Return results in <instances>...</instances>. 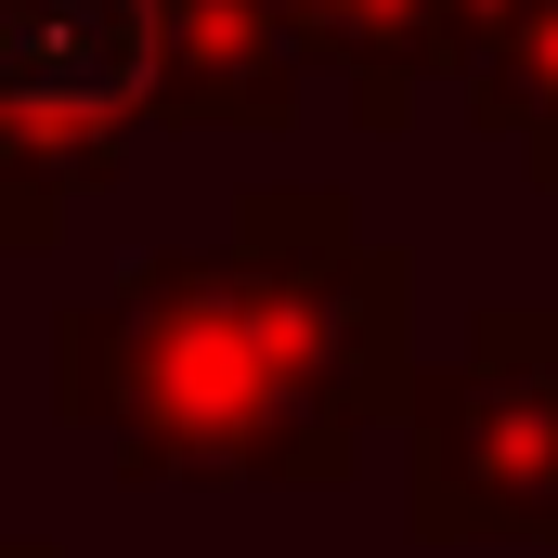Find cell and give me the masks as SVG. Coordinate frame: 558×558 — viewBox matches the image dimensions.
<instances>
[{
  "label": "cell",
  "instance_id": "cell-5",
  "mask_svg": "<svg viewBox=\"0 0 558 558\" xmlns=\"http://www.w3.org/2000/svg\"><path fill=\"white\" fill-rule=\"evenodd\" d=\"M299 65H325L351 92L364 131H403L428 78H454V39H468V0H274Z\"/></svg>",
  "mask_w": 558,
  "mask_h": 558
},
{
  "label": "cell",
  "instance_id": "cell-4",
  "mask_svg": "<svg viewBox=\"0 0 558 558\" xmlns=\"http://www.w3.org/2000/svg\"><path fill=\"white\" fill-rule=\"evenodd\" d=\"M299 39L274 0H169V105L156 131H286L299 118Z\"/></svg>",
  "mask_w": 558,
  "mask_h": 558
},
{
  "label": "cell",
  "instance_id": "cell-1",
  "mask_svg": "<svg viewBox=\"0 0 558 558\" xmlns=\"http://www.w3.org/2000/svg\"><path fill=\"white\" fill-rule=\"evenodd\" d=\"M416 390V260L338 182H247L221 247H143L52 312V416L118 481L338 494Z\"/></svg>",
  "mask_w": 558,
  "mask_h": 558
},
{
  "label": "cell",
  "instance_id": "cell-2",
  "mask_svg": "<svg viewBox=\"0 0 558 558\" xmlns=\"http://www.w3.org/2000/svg\"><path fill=\"white\" fill-rule=\"evenodd\" d=\"M416 546H558V299H481L403 416Z\"/></svg>",
  "mask_w": 558,
  "mask_h": 558
},
{
  "label": "cell",
  "instance_id": "cell-6",
  "mask_svg": "<svg viewBox=\"0 0 558 558\" xmlns=\"http://www.w3.org/2000/svg\"><path fill=\"white\" fill-rule=\"evenodd\" d=\"M454 92H468L481 143H520V169L558 195V0H468Z\"/></svg>",
  "mask_w": 558,
  "mask_h": 558
},
{
  "label": "cell",
  "instance_id": "cell-7",
  "mask_svg": "<svg viewBox=\"0 0 558 558\" xmlns=\"http://www.w3.org/2000/svg\"><path fill=\"white\" fill-rule=\"evenodd\" d=\"M13 558H65V546H52V533H13Z\"/></svg>",
  "mask_w": 558,
  "mask_h": 558
},
{
  "label": "cell",
  "instance_id": "cell-3",
  "mask_svg": "<svg viewBox=\"0 0 558 558\" xmlns=\"http://www.w3.org/2000/svg\"><path fill=\"white\" fill-rule=\"evenodd\" d=\"M169 105V0H0V195L39 260Z\"/></svg>",
  "mask_w": 558,
  "mask_h": 558
}]
</instances>
